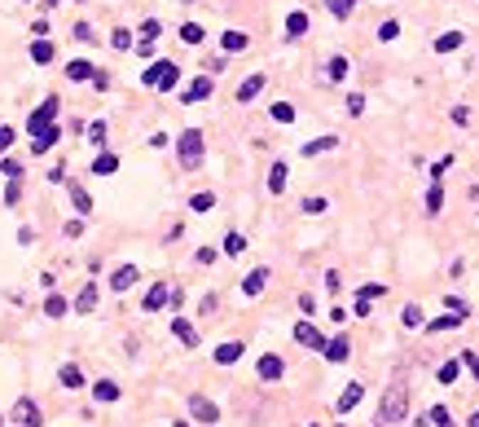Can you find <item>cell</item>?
I'll use <instances>...</instances> for the list:
<instances>
[{"label": "cell", "mask_w": 479, "mask_h": 427, "mask_svg": "<svg viewBox=\"0 0 479 427\" xmlns=\"http://www.w3.org/2000/svg\"><path fill=\"white\" fill-rule=\"evenodd\" d=\"M361 110H365V97L352 93V97H347V115H361Z\"/></svg>", "instance_id": "obj_48"}, {"label": "cell", "mask_w": 479, "mask_h": 427, "mask_svg": "<svg viewBox=\"0 0 479 427\" xmlns=\"http://www.w3.org/2000/svg\"><path fill=\"white\" fill-rule=\"evenodd\" d=\"M335 145H339V137H321V141H308V145H304V155L312 159V155H325V150H335Z\"/></svg>", "instance_id": "obj_32"}, {"label": "cell", "mask_w": 479, "mask_h": 427, "mask_svg": "<svg viewBox=\"0 0 479 427\" xmlns=\"http://www.w3.org/2000/svg\"><path fill=\"white\" fill-rule=\"evenodd\" d=\"M470 427H479V410H475V414H470Z\"/></svg>", "instance_id": "obj_55"}, {"label": "cell", "mask_w": 479, "mask_h": 427, "mask_svg": "<svg viewBox=\"0 0 479 427\" xmlns=\"http://www.w3.org/2000/svg\"><path fill=\"white\" fill-rule=\"evenodd\" d=\"M422 321H426V317H422V309H418V304H409V309H405V326H409V331H418Z\"/></svg>", "instance_id": "obj_45"}, {"label": "cell", "mask_w": 479, "mask_h": 427, "mask_svg": "<svg viewBox=\"0 0 479 427\" xmlns=\"http://www.w3.org/2000/svg\"><path fill=\"white\" fill-rule=\"evenodd\" d=\"M264 282H268V269L246 273V278H242V295H260V291H264Z\"/></svg>", "instance_id": "obj_18"}, {"label": "cell", "mask_w": 479, "mask_h": 427, "mask_svg": "<svg viewBox=\"0 0 479 427\" xmlns=\"http://www.w3.org/2000/svg\"><path fill=\"white\" fill-rule=\"evenodd\" d=\"M88 141L93 145H106V119H93L88 123Z\"/></svg>", "instance_id": "obj_36"}, {"label": "cell", "mask_w": 479, "mask_h": 427, "mask_svg": "<svg viewBox=\"0 0 479 427\" xmlns=\"http://www.w3.org/2000/svg\"><path fill=\"white\" fill-rule=\"evenodd\" d=\"M97 309V282H88L80 295H75V313H93Z\"/></svg>", "instance_id": "obj_19"}, {"label": "cell", "mask_w": 479, "mask_h": 427, "mask_svg": "<svg viewBox=\"0 0 479 427\" xmlns=\"http://www.w3.org/2000/svg\"><path fill=\"white\" fill-rule=\"evenodd\" d=\"M181 40H185V44H203V27H198V22H185V27H181Z\"/></svg>", "instance_id": "obj_37"}, {"label": "cell", "mask_w": 479, "mask_h": 427, "mask_svg": "<svg viewBox=\"0 0 479 427\" xmlns=\"http://www.w3.org/2000/svg\"><path fill=\"white\" fill-rule=\"evenodd\" d=\"M48 5H58V0H48Z\"/></svg>", "instance_id": "obj_57"}, {"label": "cell", "mask_w": 479, "mask_h": 427, "mask_svg": "<svg viewBox=\"0 0 479 427\" xmlns=\"http://www.w3.org/2000/svg\"><path fill=\"white\" fill-rule=\"evenodd\" d=\"M325 5H330V14H335V18H347V14H352V5H357V0H325Z\"/></svg>", "instance_id": "obj_43"}, {"label": "cell", "mask_w": 479, "mask_h": 427, "mask_svg": "<svg viewBox=\"0 0 479 427\" xmlns=\"http://www.w3.org/2000/svg\"><path fill=\"white\" fill-rule=\"evenodd\" d=\"M361 396H365V388H361V384H347V388H343V396H339V414L357 410V406H361Z\"/></svg>", "instance_id": "obj_14"}, {"label": "cell", "mask_w": 479, "mask_h": 427, "mask_svg": "<svg viewBox=\"0 0 479 427\" xmlns=\"http://www.w3.org/2000/svg\"><path fill=\"white\" fill-rule=\"evenodd\" d=\"M176 159H181V168H203V133L198 128H189V133H181V141H176Z\"/></svg>", "instance_id": "obj_2"}, {"label": "cell", "mask_w": 479, "mask_h": 427, "mask_svg": "<svg viewBox=\"0 0 479 427\" xmlns=\"http://www.w3.org/2000/svg\"><path fill=\"white\" fill-rule=\"evenodd\" d=\"M137 278H141L137 264H119V269L110 273V287H115V291H128V287H137Z\"/></svg>", "instance_id": "obj_10"}, {"label": "cell", "mask_w": 479, "mask_h": 427, "mask_svg": "<svg viewBox=\"0 0 479 427\" xmlns=\"http://www.w3.org/2000/svg\"><path fill=\"white\" fill-rule=\"evenodd\" d=\"M347 75V58H330L325 62V80H343Z\"/></svg>", "instance_id": "obj_35"}, {"label": "cell", "mask_w": 479, "mask_h": 427, "mask_svg": "<svg viewBox=\"0 0 479 427\" xmlns=\"http://www.w3.org/2000/svg\"><path fill=\"white\" fill-rule=\"evenodd\" d=\"M396 36H400V22H396V18H387L383 27H378V40H387V44H391Z\"/></svg>", "instance_id": "obj_41"}, {"label": "cell", "mask_w": 479, "mask_h": 427, "mask_svg": "<svg viewBox=\"0 0 479 427\" xmlns=\"http://www.w3.org/2000/svg\"><path fill=\"white\" fill-rule=\"evenodd\" d=\"M70 207L80 212V216H88V212H93V198H88V190H80L75 181H70Z\"/></svg>", "instance_id": "obj_22"}, {"label": "cell", "mask_w": 479, "mask_h": 427, "mask_svg": "<svg viewBox=\"0 0 479 427\" xmlns=\"http://www.w3.org/2000/svg\"><path fill=\"white\" fill-rule=\"evenodd\" d=\"M304 31H308V14H304V9H295V14L286 18V36H290V40H299Z\"/></svg>", "instance_id": "obj_21"}, {"label": "cell", "mask_w": 479, "mask_h": 427, "mask_svg": "<svg viewBox=\"0 0 479 427\" xmlns=\"http://www.w3.org/2000/svg\"><path fill=\"white\" fill-rule=\"evenodd\" d=\"M458 370H462V361H444L440 366V384H453V379H458Z\"/></svg>", "instance_id": "obj_44"}, {"label": "cell", "mask_w": 479, "mask_h": 427, "mask_svg": "<svg viewBox=\"0 0 479 427\" xmlns=\"http://www.w3.org/2000/svg\"><path fill=\"white\" fill-rule=\"evenodd\" d=\"M0 423H5V418H0Z\"/></svg>", "instance_id": "obj_59"}, {"label": "cell", "mask_w": 479, "mask_h": 427, "mask_svg": "<svg viewBox=\"0 0 479 427\" xmlns=\"http://www.w3.org/2000/svg\"><path fill=\"white\" fill-rule=\"evenodd\" d=\"M273 119H277V123H295V106H290V102H277V106H273Z\"/></svg>", "instance_id": "obj_39"}, {"label": "cell", "mask_w": 479, "mask_h": 427, "mask_svg": "<svg viewBox=\"0 0 479 427\" xmlns=\"http://www.w3.org/2000/svg\"><path fill=\"white\" fill-rule=\"evenodd\" d=\"M58 137H62V133L53 128V123H48V128H44V133H40V137L31 141V150H36V155H48V150H53V145H58Z\"/></svg>", "instance_id": "obj_17"}, {"label": "cell", "mask_w": 479, "mask_h": 427, "mask_svg": "<svg viewBox=\"0 0 479 427\" xmlns=\"http://www.w3.org/2000/svg\"><path fill=\"white\" fill-rule=\"evenodd\" d=\"M0 172H5V177H9V181H18V177H22V168H18L14 159H5V168H0Z\"/></svg>", "instance_id": "obj_51"}, {"label": "cell", "mask_w": 479, "mask_h": 427, "mask_svg": "<svg viewBox=\"0 0 479 427\" xmlns=\"http://www.w3.org/2000/svg\"><path fill=\"white\" fill-rule=\"evenodd\" d=\"M321 353L325 357H330V361H347V353H352V344L339 335V339H325V348H321Z\"/></svg>", "instance_id": "obj_16"}, {"label": "cell", "mask_w": 479, "mask_h": 427, "mask_svg": "<svg viewBox=\"0 0 479 427\" xmlns=\"http://www.w3.org/2000/svg\"><path fill=\"white\" fill-rule=\"evenodd\" d=\"M238 357H242V344H238V339H229V344L216 348V361H220V366H233Z\"/></svg>", "instance_id": "obj_24"}, {"label": "cell", "mask_w": 479, "mask_h": 427, "mask_svg": "<svg viewBox=\"0 0 479 427\" xmlns=\"http://www.w3.org/2000/svg\"><path fill=\"white\" fill-rule=\"evenodd\" d=\"M453 123H470V110L466 106H453Z\"/></svg>", "instance_id": "obj_52"}, {"label": "cell", "mask_w": 479, "mask_h": 427, "mask_svg": "<svg viewBox=\"0 0 479 427\" xmlns=\"http://www.w3.org/2000/svg\"><path fill=\"white\" fill-rule=\"evenodd\" d=\"M93 75H97V66H93L88 58H75V62L66 66V80H75V84H80V80H93Z\"/></svg>", "instance_id": "obj_12"}, {"label": "cell", "mask_w": 479, "mask_h": 427, "mask_svg": "<svg viewBox=\"0 0 479 427\" xmlns=\"http://www.w3.org/2000/svg\"><path fill=\"white\" fill-rule=\"evenodd\" d=\"M220 44H224V53H242L251 40H246V31H224V36H220Z\"/></svg>", "instance_id": "obj_25"}, {"label": "cell", "mask_w": 479, "mask_h": 427, "mask_svg": "<svg viewBox=\"0 0 479 427\" xmlns=\"http://www.w3.org/2000/svg\"><path fill=\"white\" fill-rule=\"evenodd\" d=\"M53 119H58V97H44V106H40V110H31V119H27L31 137H40V133H44Z\"/></svg>", "instance_id": "obj_5"}, {"label": "cell", "mask_w": 479, "mask_h": 427, "mask_svg": "<svg viewBox=\"0 0 479 427\" xmlns=\"http://www.w3.org/2000/svg\"><path fill=\"white\" fill-rule=\"evenodd\" d=\"M18 194H22V185H18V181H9V190H5V203H18Z\"/></svg>", "instance_id": "obj_53"}, {"label": "cell", "mask_w": 479, "mask_h": 427, "mask_svg": "<svg viewBox=\"0 0 479 427\" xmlns=\"http://www.w3.org/2000/svg\"><path fill=\"white\" fill-rule=\"evenodd\" d=\"M264 93V75H246V80L238 84V102H251V97Z\"/></svg>", "instance_id": "obj_13"}, {"label": "cell", "mask_w": 479, "mask_h": 427, "mask_svg": "<svg viewBox=\"0 0 479 427\" xmlns=\"http://www.w3.org/2000/svg\"><path fill=\"white\" fill-rule=\"evenodd\" d=\"M462 40H466L462 31H444V36L436 40V53H453V48H462Z\"/></svg>", "instance_id": "obj_27"}, {"label": "cell", "mask_w": 479, "mask_h": 427, "mask_svg": "<svg viewBox=\"0 0 479 427\" xmlns=\"http://www.w3.org/2000/svg\"><path fill=\"white\" fill-rule=\"evenodd\" d=\"M189 207L203 216V212H211V207H216V198H211V194H194V198H189Z\"/></svg>", "instance_id": "obj_38"}, {"label": "cell", "mask_w": 479, "mask_h": 427, "mask_svg": "<svg viewBox=\"0 0 479 427\" xmlns=\"http://www.w3.org/2000/svg\"><path fill=\"white\" fill-rule=\"evenodd\" d=\"M9 145H14V128H9V123H0V155H5Z\"/></svg>", "instance_id": "obj_47"}, {"label": "cell", "mask_w": 479, "mask_h": 427, "mask_svg": "<svg viewBox=\"0 0 479 427\" xmlns=\"http://www.w3.org/2000/svg\"><path fill=\"white\" fill-rule=\"evenodd\" d=\"M312 427H321V423H312Z\"/></svg>", "instance_id": "obj_58"}, {"label": "cell", "mask_w": 479, "mask_h": 427, "mask_svg": "<svg viewBox=\"0 0 479 427\" xmlns=\"http://www.w3.org/2000/svg\"><path fill=\"white\" fill-rule=\"evenodd\" d=\"M466 317H470V313H448V317H436V321H426V331H431V335H436V331H453V326H462Z\"/></svg>", "instance_id": "obj_23"}, {"label": "cell", "mask_w": 479, "mask_h": 427, "mask_svg": "<svg viewBox=\"0 0 479 427\" xmlns=\"http://www.w3.org/2000/svg\"><path fill=\"white\" fill-rule=\"evenodd\" d=\"M176 80H181V66H172V62H154V66L141 71V84L145 88H159V93L176 88Z\"/></svg>", "instance_id": "obj_3"}, {"label": "cell", "mask_w": 479, "mask_h": 427, "mask_svg": "<svg viewBox=\"0 0 479 427\" xmlns=\"http://www.w3.org/2000/svg\"><path fill=\"white\" fill-rule=\"evenodd\" d=\"M224 251H229V256H242V251H246V238H242V234H229V238H224Z\"/></svg>", "instance_id": "obj_42"}, {"label": "cell", "mask_w": 479, "mask_h": 427, "mask_svg": "<svg viewBox=\"0 0 479 427\" xmlns=\"http://www.w3.org/2000/svg\"><path fill=\"white\" fill-rule=\"evenodd\" d=\"M31 62H40V66H44V62H53V44H48L44 36H36V40H31Z\"/></svg>", "instance_id": "obj_26"}, {"label": "cell", "mask_w": 479, "mask_h": 427, "mask_svg": "<svg viewBox=\"0 0 479 427\" xmlns=\"http://www.w3.org/2000/svg\"><path fill=\"white\" fill-rule=\"evenodd\" d=\"M282 374H286V366H282V357H260V379L264 384H277V379H282Z\"/></svg>", "instance_id": "obj_11"}, {"label": "cell", "mask_w": 479, "mask_h": 427, "mask_svg": "<svg viewBox=\"0 0 479 427\" xmlns=\"http://www.w3.org/2000/svg\"><path fill=\"white\" fill-rule=\"evenodd\" d=\"M110 44H115V48H132V36H128V31H115Z\"/></svg>", "instance_id": "obj_49"}, {"label": "cell", "mask_w": 479, "mask_h": 427, "mask_svg": "<svg viewBox=\"0 0 479 427\" xmlns=\"http://www.w3.org/2000/svg\"><path fill=\"white\" fill-rule=\"evenodd\" d=\"M405 410H409V388L405 384H391L383 392V406H378V427L400 423V418H405Z\"/></svg>", "instance_id": "obj_1"}, {"label": "cell", "mask_w": 479, "mask_h": 427, "mask_svg": "<svg viewBox=\"0 0 479 427\" xmlns=\"http://www.w3.org/2000/svg\"><path fill=\"white\" fill-rule=\"evenodd\" d=\"M189 414H194L198 423H220L216 401H211V396H203V392H194V396H189Z\"/></svg>", "instance_id": "obj_6"}, {"label": "cell", "mask_w": 479, "mask_h": 427, "mask_svg": "<svg viewBox=\"0 0 479 427\" xmlns=\"http://www.w3.org/2000/svg\"><path fill=\"white\" fill-rule=\"evenodd\" d=\"M172 335H176V339H181L185 348H198V331H194V326H189L185 317H176V321H172Z\"/></svg>", "instance_id": "obj_15"}, {"label": "cell", "mask_w": 479, "mask_h": 427, "mask_svg": "<svg viewBox=\"0 0 479 427\" xmlns=\"http://www.w3.org/2000/svg\"><path fill=\"white\" fill-rule=\"evenodd\" d=\"M172 295H176V291H172L167 282H154V287H149V291H145V313H159V309L167 304V299H172Z\"/></svg>", "instance_id": "obj_7"}, {"label": "cell", "mask_w": 479, "mask_h": 427, "mask_svg": "<svg viewBox=\"0 0 479 427\" xmlns=\"http://www.w3.org/2000/svg\"><path fill=\"white\" fill-rule=\"evenodd\" d=\"M462 361H466V366L475 370V379H479V357H475V353H462Z\"/></svg>", "instance_id": "obj_54"}, {"label": "cell", "mask_w": 479, "mask_h": 427, "mask_svg": "<svg viewBox=\"0 0 479 427\" xmlns=\"http://www.w3.org/2000/svg\"><path fill=\"white\" fill-rule=\"evenodd\" d=\"M211 75H198V80H189V88H185V97L181 102H203V97H211Z\"/></svg>", "instance_id": "obj_9"}, {"label": "cell", "mask_w": 479, "mask_h": 427, "mask_svg": "<svg viewBox=\"0 0 479 427\" xmlns=\"http://www.w3.org/2000/svg\"><path fill=\"white\" fill-rule=\"evenodd\" d=\"M80 234H84V220H80V216L66 220V238H80Z\"/></svg>", "instance_id": "obj_50"}, {"label": "cell", "mask_w": 479, "mask_h": 427, "mask_svg": "<svg viewBox=\"0 0 479 427\" xmlns=\"http://www.w3.org/2000/svg\"><path fill=\"white\" fill-rule=\"evenodd\" d=\"M295 344H304V348H325V339H321V331L312 321H299L295 326Z\"/></svg>", "instance_id": "obj_8"}, {"label": "cell", "mask_w": 479, "mask_h": 427, "mask_svg": "<svg viewBox=\"0 0 479 427\" xmlns=\"http://www.w3.org/2000/svg\"><path fill=\"white\" fill-rule=\"evenodd\" d=\"M325 207H330V203H325V198H304V212H308V216H321Z\"/></svg>", "instance_id": "obj_46"}, {"label": "cell", "mask_w": 479, "mask_h": 427, "mask_svg": "<svg viewBox=\"0 0 479 427\" xmlns=\"http://www.w3.org/2000/svg\"><path fill=\"white\" fill-rule=\"evenodd\" d=\"M159 36H163L159 18H145V22H141V40H159Z\"/></svg>", "instance_id": "obj_40"}, {"label": "cell", "mask_w": 479, "mask_h": 427, "mask_svg": "<svg viewBox=\"0 0 479 427\" xmlns=\"http://www.w3.org/2000/svg\"><path fill=\"white\" fill-rule=\"evenodd\" d=\"M422 423H431V427H453V418H448V410H444V406H431Z\"/></svg>", "instance_id": "obj_31"}, {"label": "cell", "mask_w": 479, "mask_h": 427, "mask_svg": "<svg viewBox=\"0 0 479 427\" xmlns=\"http://www.w3.org/2000/svg\"><path fill=\"white\" fill-rule=\"evenodd\" d=\"M286 177H290V168H286V163H273V168H268V190L282 194V190H286Z\"/></svg>", "instance_id": "obj_20"}, {"label": "cell", "mask_w": 479, "mask_h": 427, "mask_svg": "<svg viewBox=\"0 0 479 427\" xmlns=\"http://www.w3.org/2000/svg\"><path fill=\"white\" fill-rule=\"evenodd\" d=\"M93 172H97V177H110V172H119V159L102 150V155H97V163H93Z\"/></svg>", "instance_id": "obj_30"}, {"label": "cell", "mask_w": 479, "mask_h": 427, "mask_svg": "<svg viewBox=\"0 0 479 427\" xmlns=\"http://www.w3.org/2000/svg\"><path fill=\"white\" fill-rule=\"evenodd\" d=\"M172 427H189V423H185V418H176V423H172Z\"/></svg>", "instance_id": "obj_56"}, {"label": "cell", "mask_w": 479, "mask_h": 427, "mask_svg": "<svg viewBox=\"0 0 479 427\" xmlns=\"http://www.w3.org/2000/svg\"><path fill=\"white\" fill-rule=\"evenodd\" d=\"M44 317H66V299L62 295H48L44 299Z\"/></svg>", "instance_id": "obj_33"}, {"label": "cell", "mask_w": 479, "mask_h": 427, "mask_svg": "<svg viewBox=\"0 0 479 427\" xmlns=\"http://www.w3.org/2000/svg\"><path fill=\"white\" fill-rule=\"evenodd\" d=\"M58 379H62V388H84L80 366H62V370H58Z\"/></svg>", "instance_id": "obj_29"}, {"label": "cell", "mask_w": 479, "mask_h": 427, "mask_svg": "<svg viewBox=\"0 0 479 427\" xmlns=\"http://www.w3.org/2000/svg\"><path fill=\"white\" fill-rule=\"evenodd\" d=\"M93 396H97V401H102V406H110V401H119V384H110V379H102V384H97V388H93Z\"/></svg>", "instance_id": "obj_28"}, {"label": "cell", "mask_w": 479, "mask_h": 427, "mask_svg": "<svg viewBox=\"0 0 479 427\" xmlns=\"http://www.w3.org/2000/svg\"><path fill=\"white\" fill-rule=\"evenodd\" d=\"M440 207H444V190H440V181H436L431 190H426V212H431V216H436Z\"/></svg>", "instance_id": "obj_34"}, {"label": "cell", "mask_w": 479, "mask_h": 427, "mask_svg": "<svg viewBox=\"0 0 479 427\" xmlns=\"http://www.w3.org/2000/svg\"><path fill=\"white\" fill-rule=\"evenodd\" d=\"M9 418H14L18 427H40V423H44V418H40V406H36L31 396H18L14 410H9Z\"/></svg>", "instance_id": "obj_4"}]
</instances>
